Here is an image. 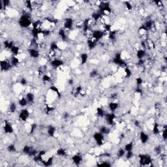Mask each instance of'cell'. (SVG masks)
<instances>
[{"mask_svg":"<svg viewBox=\"0 0 167 167\" xmlns=\"http://www.w3.org/2000/svg\"><path fill=\"white\" fill-rule=\"evenodd\" d=\"M134 125L136 127H140V122L138 120H137V119H135V120L134 121Z\"/></svg>","mask_w":167,"mask_h":167,"instance_id":"cell-42","label":"cell"},{"mask_svg":"<svg viewBox=\"0 0 167 167\" xmlns=\"http://www.w3.org/2000/svg\"><path fill=\"white\" fill-rule=\"evenodd\" d=\"M160 132H161L160 125L157 123H155L154 125H153L152 133L154 135H158L159 134H160Z\"/></svg>","mask_w":167,"mask_h":167,"instance_id":"cell-23","label":"cell"},{"mask_svg":"<svg viewBox=\"0 0 167 167\" xmlns=\"http://www.w3.org/2000/svg\"><path fill=\"white\" fill-rule=\"evenodd\" d=\"M139 138L141 143L143 144H145L148 142L150 137H149L148 135L146 132H144V131H141V132H140Z\"/></svg>","mask_w":167,"mask_h":167,"instance_id":"cell-12","label":"cell"},{"mask_svg":"<svg viewBox=\"0 0 167 167\" xmlns=\"http://www.w3.org/2000/svg\"><path fill=\"white\" fill-rule=\"evenodd\" d=\"M3 131L7 134H12L14 132V128L13 125L7 121L5 122V125H3Z\"/></svg>","mask_w":167,"mask_h":167,"instance_id":"cell-11","label":"cell"},{"mask_svg":"<svg viewBox=\"0 0 167 167\" xmlns=\"http://www.w3.org/2000/svg\"><path fill=\"white\" fill-rule=\"evenodd\" d=\"M72 160H73V162L76 165H79V164L82 162L83 159L82 157L80 155H79V154H76V155L73 156Z\"/></svg>","mask_w":167,"mask_h":167,"instance_id":"cell-15","label":"cell"},{"mask_svg":"<svg viewBox=\"0 0 167 167\" xmlns=\"http://www.w3.org/2000/svg\"><path fill=\"white\" fill-rule=\"evenodd\" d=\"M54 162V157L51 156V157H48L47 159L44 160L42 161V164L45 166H50L52 165V163Z\"/></svg>","mask_w":167,"mask_h":167,"instance_id":"cell-21","label":"cell"},{"mask_svg":"<svg viewBox=\"0 0 167 167\" xmlns=\"http://www.w3.org/2000/svg\"><path fill=\"white\" fill-rule=\"evenodd\" d=\"M97 45V41L92 37H90L87 41V46L89 50H93Z\"/></svg>","mask_w":167,"mask_h":167,"instance_id":"cell-13","label":"cell"},{"mask_svg":"<svg viewBox=\"0 0 167 167\" xmlns=\"http://www.w3.org/2000/svg\"><path fill=\"white\" fill-rule=\"evenodd\" d=\"M51 80H52V78L48 74H44L42 77V80L44 82H49L50 81H51Z\"/></svg>","mask_w":167,"mask_h":167,"instance_id":"cell-37","label":"cell"},{"mask_svg":"<svg viewBox=\"0 0 167 167\" xmlns=\"http://www.w3.org/2000/svg\"><path fill=\"white\" fill-rule=\"evenodd\" d=\"M50 64L53 69H58L63 65L64 62L63 61V60H60V59L54 58L52 60H51Z\"/></svg>","mask_w":167,"mask_h":167,"instance_id":"cell-9","label":"cell"},{"mask_svg":"<svg viewBox=\"0 0 167 167\" xmlns=\"http://www.w3.org/2000/svg\"><path fill=\"white\" fill-rule=\"evenodd\" d=\"M7 150L10 153H14L16 151V148L15 144H10L7 148Z\"/></svg>","mask_w":167,"mask_h":167,"instance_id":"cell-34","label":"cell"},{"mask_svg":"<svg viewBox=\"0 0 167 167\" xmlns=\"http://www.w3.org/2000/svg\"><path fill=\"white\" fill-rule=\"evenodd\" d=\"M124 73H125V77H126V78H127V79L130 78V77L132 76V71H131V70L127 67L124 68Z\"/></svg>","mask_w":167,"mask_h":167,"instance_id":"cell-35","label":"cell"},{"mask_svg":"<svg viewBox=\"0 0 167 167\" xmlns=\"http://www.w3.org/2000/svg\"><path fill=\"white\" fill-rule=\"evenodd\" d=\"M55 132H56V129H55V127L52 126V125H50V126L48 127V129H47V134H48V135L49 136V137H54Z\"/></svg>","mask_w":167,"mask_h":167,"instance_id":"cell-20","label":"cell"},{"mask_svg":"<svg viewBox=\"0 0 167 167\" xmlns=\"http://www.w3.org/2000/svg\"><path fill=\"white\" fill-rule=\"evenodd\" d=\"M9 110L10 113H15L16 111V110H17V105H16V103H14V102L11 103L9 105Z\"/></svg>","mask_w":167,"mask_h":167,"instance_id":"cell-33","label":"cell"},{"mask_svg":"<svg viewBox=\"0 0 167 167\" xmlns=\"http://www.w3.org/2000/svg\"><path fill=\"white\" fill-rule=\"evenodd\" d=\"M125 153H126V151L124 150V148H120L117 151V156L119 158H121L125 155Z\"/></svg>","mask_w":167,"mask_h":167,"instance_id":"cell-36","label":"cell"},{"mask_svg":"<svg viewBox=\"0 0 167 167\" xmlns=\"http://www.w3.org/2000/svg\"><path fill=\"white\" fill-rule=\"evenodd\" d=\"M10 51L11 52V53L13 55H15V56H17V55L19 54V53H20V48H19L18 46L15 45V44L13 47H12V48L10 49Z\"/></svg>","mask_w":167,"mask_h":167,"instance_id":"cell-28","label":"cell"},{"mask_svg":"<svg viewBox=\"0 0 167 167\" xmlns=\"http://www.w3.org/2000/svg\"><path fill=\"white\" fill-rule=\"evenodd\" d=\"M133 155H134V153L132 151H127L125 155V158H126L127 159H131L133 157Z\"/></svg>","mask_w":167,"mask_h":167,"instance_id":"cell-40","label":"cell"},{"mask_svg":"<svg viewBox=\"0 0 167 167\" xmlns=\"http://www.w3.org/2000/svg\"><path fill=\"white\" fill-rule=\"evenodd\" d=\"M89 56L87 53L83 52L80 54V61L82 65H85L88 60Z\"/></svg>","mask_w":167,"mask_h":167,"instance_id":"cell-24","label":"cell"},{"mask_svg":"<svg viewBox=\"0 0 167 167\" xmlns=\"http://www.w3.org/2000/svg\"><path fill=\"white\" fill-rule=\"evenodd\" d=\"M143 82H144V80H143L142 77H138L137 79H136V84H137V86L138 87H140L141 85L142 84Z\"/></svg>","mask_w":167,"mask_h":167,"instance_id":"cell-38","label":"cell"},{"mask_svg":"<svg viewBox=\"0 0 167 167\" xmlns=\"http://www.w3.org/2000/svg\"><path fill=\"white\" fill-rule=\"evenodd\" d=\"M9 61H10V64H11V65L13 66V67H17L19 64H20L19 59L16 56H15V55H13V56H12L11 58H10Z\"/></svg>","mask_w":167,"mask_h":167,"instance_id":"cell-19","label":"cell"},{"mask_svg":"<svg viewBox=\"0 0 167 167\" xmlns=\"http://www.w3.org/2000/svg\"><path fill=\"white\" fill-rule=\"evenodd\" d=\"M146 55V51L144 49H139L137 51V58L138 60H142Z\"/></svg>","mask_w":167,"mask_h":167,"instance_id":"cell-18","label":"cell"},{"mask_svg":"<svg viewBox=\"0 0 167 167\" xmlns=\"http://www.w3.org/2000/svg\"><path fill=\"white\" fill-rule=\"evenodd\" d=\"M28 53L29 57L33 59H37L40 56V52L35 48H29L28 50Z\"/></svg>","mask_w":167,"mask_h":167,"instance_id":"cell-8","label":"cell"},{"mask_svg":"<svg viewBox=\"0 0 167 167\" xmlns=\"http://www.w3.org/2000/svg\"><path fill=\"white\" fill-rule=\"evenodd\" d=\"M124 150H125V151H132L134 148V143L132 142H129L127 144H125L124 146Z\"/></svg>","mask_w":167,"mask_h":167,"instance_id":"cell-31","label":"cell"},{"mask_svg":"<svg viewBox=\"0 0 167 167\" xmlns=\"http://www.w3.org/2000/svg\"><path fill=\"white\" fill-rule=\"evenodd\" d=\"M0 65H1V69H2V71H7L13 67L11 65V64H10V61L6 60H2Z\"/></svg>","mask_w":167,"mask_h":167,"instance_id":"cell-10","label":"cell"},{"mask_svg":"<svg viewBox=\"0 0 167 167\" xmlns=\"http://www.w3.org/2000/svg\"><path fill=\"white\" fill-rule=\"evenodd\" d=\"M96 113H97V115L99 118H104L106 115V112H105V110L103 108H102L101 107H98L97 108V110H96Z\"/></svg>","mask_w":167,"mask_h":167,"instance_id":"cell-26","label":"cell"},{"mask_svg":"<svg viewBox=\"0 0 167 167\" xmlns=\"http://www.w3.org/2000/svg\"><path fill=\"white\" fill-rule=\"evenodd\" d=\"M106 35V34H105L103 31H102L101 29H97L92 31V37L98 42V41H100V40L103 39L104 38V37H105Z\"/></svg>","mask_w":167,"mask_h":167,"instance_id":"cell-3","label":"cell"},{"mask_svg":"<svg viewBox=\"0 0 167 167\" xmlns=\"http://www.w3.org/2000/svg\"><path fill=\"white\" fill-rule=\"evenodd\" d=\"M3 45H4V47L5 49L10 50L12 47L15 45V44H14V42L12 41H10V40H6V41H5L4 42H3Z\"/></svg>","mask_w":167,"mask_h":167,"instance_id":"cell-22","label":"cell"},{"mask_svg":"<svg viewBox=\"0 0 167 167\" xmlns=\"http://www.w3.org/2000/svg\"><path fill=\"white\" fill-rule=\"evenodd\" d=\"M98 74H99V73H98L96 69H93L92 71L90 73V76L91 78H95Z\"/></svg>","mask_w":167,"mask_h":167,"instance_id":"cell-39","label":"cell"},{"mask_svg":"<svg viewBox=\"0 0 167 167\" xmlns=\"http://www.w3.org/2000/svg\"><path fill=\"white\" fill-rule=\"evenodd\" d=\"M138 158L141 166H148L152 163L151 157L148 154H140Z\"/></svg>","mask_w":167,"mask_h":167,"instance_id":"cell-2","label":"cell"},{"mask_svg":"<svg viewBox=\"0 0 167 167\" xmlns=\"http://www.w3.org/2000/svg\"><path fill=\"white\" fill-rule=\"evenodd\" d=\"M58 35L63 41H65L67 39V35L65 29L64 28H60L58 30Z\"/></svg>","mask_w":167,"mask_h":167,"instance_id":"cell-16","label":"cell"},{"mask_svg":"<svg viewBox=\"0 0 167 167\" xmlns=\"http://www.w3.org/2000/svg\"><path fill=\"white\" fill-rule=\"evenodd\" d=\"M63 118L65 119H68L69 117V114L68 112H65V113L63 114Z\"/></svg>","mask_w":167,"mask_h":167,"instance_id":"cell-43","label":"cell"},{"mask_svg":"<svg viewBox=\"0 0 167 167\" xmlns=\"http://www.w3.org/2000/svg\"><path fill=\"white\" fill-rule=\"evenodd\" d=\"M99 132H101L102 134H103L104 135H108L109 133H110V129H109L108 127H107L106 126H105V125H103V126H101L100 128H99Z\"/></svg>","mask_w":167,"mask_h":167,"instance_id":"cell-27","label":"cell"},{"mask_svg":"<svg viewBox=\"0 0 167 167\" xmlns=\"http://www.w3.org/2000/svg\"><path fill=\"white\" fill-rule=\"evenodd\" d=\"M93 138L97 146H102L105 144V136L99 131L93 134Z\"/></svg>","mask_w":167,"mask_h":167,"instance_id":"cell-4","label":"cell"},{"mask_svg":"<svg viewBox=\"0 0 167 167\" xmlns=\"http://www.w3.org/2000/svg\"><path fill=\"white\" fill-rule=\"evenodd\" d=\"M33 149H34V148L32 146L26 145L25 146H24L23 149H22V151H23V153L24 154H26L27 155H29V153H30Z\"/></svg>","mask_w":167,"mask_h":167,"instance_id":"cell-29","label":"cell"},{"mask_svg":"<svg viewBox=\"0 0 167 167\" xmlns=\"http://www.w3.org/2000/svg\"><path fill=\"white\" fill-rule=\"evenodd\" d=\"M18 105L21 107H26V106H28V101H27L26 98L25 97H22V98L18 100Z\"/></svg>","mask_w":167,"mask_h":167,"instance_id":"cell-25","label":"cell"},{"mask_svg":"<svg viewBox=\"0 0 167 167\" xmlns=\"http://www.w3.org/2000/svg\"><path fill=\"white\" fill-rule=\"evenodd\" d=\"M74 26V20L71 17H67L64 20L63 28L67 30H71L73 29Z\"/></svg>","mask_w":167,"mask_h":167,"instance_id":"cell-6","label":"cell"},{"mask_svg":"<svg viewBox=\"0 0 167 167\" xmlns=\"http://www.w3.org/2000/svg\"><path fill=\"white\" fill-rule=\"evenodd\" d=\"M18 24L20 26L21 28H28L29 27L32 26L33 22H31V19L29 14L26 12H25L19 19Z\"/></svg>","mask_w":167,"mask_h":167,"instance_id":"cell-1","label":"cell"},{"mask_svg":"<svg viewBox=\"0 0 167 167\" xmlns=\"http://www.w3.org/2000/svg\"><path fill=\"white\" fill-rule=\"evenodd\" d=\"M50 50H52V51H56L57 50L59 49L58 44L55 41H52V42L50 43Z\"/></svg>","mask_w":167,"mask_h":167,"instance_id":"cell-32","label":"cell"},{"mask_svg":"<svg viewBox=\"0 0 167 167\" xmlns=\"http://www.w3.org/2000/svg\"><path fill=\"white\" fill-rule=\"evenodd\" d=\"M104 118H105V121L108 125H110V126H113L114 125L115 120L116 119V116L114 112L106 113Z\"/></svg>","mask_w":167,"mask_h":167,"instance_id":"cell-5","label":"cell"},{"mask_svg":"<svg viewBox=\"0 0 167 167\" xmlns=\"http://www.w3.org/2000/svg\"><path fill=\"white\" fill-rule=\"evenodd\" d=\"M56 155L59 157H65L67 155V150L64 148H59L56 151Z\"/></svg>","mask_w":167,"mask_h":167,"instance_id":"cell-30","label":"cell"},{"mask_svg":"<svg viewBox=\"0 0 167 167\" xmlns=\"http://www.w3.org/2000/svg\"><path fill=\"white\" fill-rule=\"evenodd\" d=\"M29 115H30V113H29V110L26 108H24L22 109V110L20 112L18 115V118L19 119L22 121H26L28 120V119L29 118Z\"/></svg>","mask_w":167,"mask_h":167,"instance_id":"cell-7","label":"cell"},{"mask_svg":"<svg viewBox=\"0 0 167 167\" xmlns=\"http://www.w3.org/2000/svg\"><path fill=\"white\" fill-rule=\"evenodd\" d=\"M20 84L23 86H26V85L28 84V80H27L26 78H22V79H21L20 80Z\"/></svg>","mask_w":167,"mask_h":167,"instance_id":"cell-41","label":"cell"},{"mask_svg":"<svg viewBox=\"0 0 167 167\" xmlns=\"http://www.w3.org/2000/svg\"><path fill=\"white\" fill-rule=\"evenodd\" d=\"M25 97L26 98L27 101H28V103L29 104H33L35 101V95L33 93L31 92H28V93L26 94V96Z\"/></svg>","mask_w":167,"mask_h":167,"instance_id":"cell-17","label":"cell"},{"mask_svg":"<svg viewBox=\"0 0 167 167\" xmlns=\"http://www.w3.org/2000/svg\"><path fill=\"white\" fill-rule=\"evenodd\" d=\"M108 108L110 109V112H114L119 108V104L115 101H111L108 104Z\"/></svg>","mask_w":167,"mask_h":167,"instance_id":"cell-14","label":"cell"}]
</instances>
